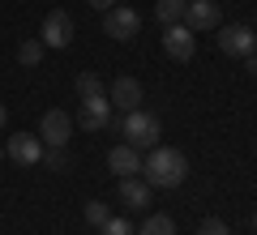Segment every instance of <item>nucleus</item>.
Returning a JSON list of instances; mask_svg holds the SVG:
<instances>
[{
	"instance_id": "1",
	"label": "nucleus",
	"mask_w": 257,
	"mask_h": 235,
	"mask_svg": "<svg viewBox=\"0 0 257 235\" xmlns=\"http://www.w3.org/2000/svg\"><path fill=\"white\" fill-rule=\"evenodd\" d=\"M142 175H146L150 188H180L184 175H189V158L172 145H155L142 163Z\"/></svg>"
},
{
	"instance_id": "2",
	"label": "nucleus",
	"mask_w": 257,
	"mask_h": 235,
	"mask_svg": "<svg viewBox=\"0 0 257 235\" xmlns=\"http://www.w3.org/2000/svg\"><path fill=\"white\" fill-rule=\"evenodd\" d=\"M120 133H124V141L133 145V150H155L159 145V116H150V111H124V120H120Z\"/></svg>"
},
{
	"instance_id": "3",
	"label": "nucleus",
	"mask_w": 257,
	"mask_h": 235,
	"mask_svg": "<svg viewBox=\"0 0 257 235\" xmlns=\"http://www.w3.org/2000/svg\"><path fill=\"white\" fill-rule=\"evenodd\" d=\"M107 124H111V99H107V94H94V99L77 103V128H86V133H103Z\"/></svg>"
},
{
	"instance_id": "4",
	"label": "nucleus",
	"mask_w": 257,
	"mask_h": 235,
	"mask_svg": "<svg viewBox=\"0 0 257 235\" xmlns=\"http://www.w3.org/2000/svg\"><path fill=\"white\" fill-rule=\"evenodd\" d=\"M73 35H77V26H73V18H69V13L64 9H52L43 18V47H56V52H60V47H69L73 43Z\"/></svg>"
},
{
	"instance_id": "5",
	"label": "nucleus",
	"mask_w": 257,
	"mask_h": 235,
	"mask_svg": "<svg viewBox=\"0 0 257 235\" xmlns=\"http://www.w3.org/2000/svg\"><path fill=\"white\" fill-rule=\"evenodd\" d=\"M103 30H107L111 39H120V43H124V39H133V35L142 30V13L128 9V5H116V9L103 13Z\"/></svg>"
},
{
	"instance_id": "6",
	"label": "nucleus",
	"mask_w": 257,
	"mask_h": 235,
	"mask_svg": "<svg viewBox=\"0 0 257 235\" xmlns=\"http://www.w3.org/2000/svg\"><path fill=\"white\" fill-rule=\"evenodd\" d=\"M39 137H43V145H69V137H73V116L60 107L43 111V120H39Z\"/></svg>"
},
{
	"instance_id": "7",
	"label": "nucleus",
	"mask_w": 257,
	"mask_h": 235,
	"mask_svg": "<svg viewBox=\"0 0 257 235\" xmlns=\"http://www.w3.org/2000/svg\"><path fill=\"white\" fill-rule=\"evenodd\" d=\"M163 52L172 56V60H193V52H197V39H193V30L184 26V22H172V26H163Z\"/></svg>"
},
{
	"instance_id": "8",
	"label": "nucleus",
	"mask_w": 257,
	"mask_h": 235,
	"mask_svg": "<svg viewBox=\"0 0 257 235\" xmlns=\"http://www.w3.org/2000/svg\"><path fill=\"white\" fill-rule=\"evenodd\" d=\"M184 26L197 35V30H214V26H223V18H219V5L214 0H189L184 5Z\"/></svg>"
},
{
	"instance_id": "9",
	"label": "nucleus",
	"mask_w": 257,
	"mask_h": 235,
	"mask_svg": "<svg viewBox=\"0 0 257 235\" xmlns=\"http://www.w3.org/2000/svg\"><path fill=\"white\" fill-rule=\"evenodd\" d=\"M219 47L227 56H253V47H257V30H248V26H219Z\"/></svg>"
},
{
	"instance_id": "10",
	"label": "nucleus",
	"mask_w": 257,
	"mask_h": 235,
	"mask_svg": "<svg viewBox=\"0 0 257 235\" xmlns=\"http://www.w3.org/2000/svg\"><path fill=\"white\" fill-rule=\"evenodd\" d=\"M5 154H9L13 163H22V167H35V163H43V141H39L35 133H13Z\"/></svg>"
},
{
	"instance_id": "11",
	"label": "nucleus",
	"mask_w": 257,
	"mask_h": 235,
	"mask_svg": "<svg viewBox=\"0 0 257 235\" xmlns=\"http://www.w3.org/2000/svg\"><path fill=\"white\" fill-rule=\"evenodd\" d=\"M107 99H111V107H120V111H138L142 107V82L138 77H116L111 90H107Z\"/></svg>"
},
{
	"instance_id": "12",
	"label": "nucleus",
	"mask_w": 257,
	"mask_h": 235,
	"mask_svg": "<svg viewBox=\"0 0 257 235\" xmlns=\"http://www.w3.org/2000/svg\"><path fill=\"white\" fill-rule=\"evenodd\" d=\"M107 167L124 180V175H138L142 171V150H133L128 141H120V145H111V154H107Z\"/></svg>"
},
{
	"instance_id": "13",
	"label": "nucleus",
	"mask_w": 257,
	"mask_h": 235,
	"mask_svg": "<svg viewBox=\"0 0 257 235\" xmlns=\"http://www.w3.org/2000/svg\"><path fill=\"white\" fill-rule=\"evenodd\" d=\"M150 184L146 180H138V175H124V180H120V201H124L128 209H146L150 205Z\"/></svg>"
},
{
	"instance_id": "14",
	"label": "nucleus",
	"mask_w": 257,
	"mask_h": 235,
	"mask_svg": "<svg viewBox=\"0 0 257 235\" xmlns=\"http://www.w3.org/2000/svg\"><path fill=\"white\" fill-rule=\"evenodd\" d=\"M73 90H77V99H94V94H107V86H103L99 73H77Z\"/></svg>"
},
{
	"instance_id": "15",
	"label": "nucleus",
	"mask_w": 257,
	"mask_h": 235,
	"mask_svg": "<svg viewBox=\"0 0 257 235\" xmlns=\"http://www.w3.org/2000/svg\"><path fill=\"white\" fill-rule=\"evenodd\" d=\"M133 235H176V222L167 214H146V222H142Z\"/></svg>"
},
{
	"instance_id": "16",
	"label": "nucleus",
	"mask_w": 257,
	"mask_h": 235,
	"mask_svg": "<svg viewBox=\"0 0 257 235\" xmlns=\"http://www.w3.org/2000/svg\"><path fill=\"white\" fill-rule=\"evenodd\" d=\"M184 5H189V0H159V5H155V18L163 22V26H172V22L184 18Z\"/></svg>"
},
{
	"instance_id": "17",
	"label": "nucleus",
	"mask_w": 257,
	"mask_h": 235,
	"mask_svg": "<svg viewBox=\"0 0 257 235\" xmlns=\"http://www.w3.org/2000/svg\"><path fill=\"white\" fill-rule=\"evenodd\" d=\"M18 60L26 64V69H30V64H39V60H43V39H26V43L18 47Z\"/></svg>"
},
{
	"instance_id": "18",
	"label": "nucleus",
	"mask_w": 257,
	"mask_h": 235,
	"mask_svg": "<svg viewBox=\"0 0 257 235\" xmlns=\"http://www.w3.org/2000/svg\"><path fill=\"white\" fill-rule=\"evenodd\" d=\"M43 167H47V171H64V167H69L64 145H47V150H43Z\"/></svg>"
},
{
	"instance_id": "19",
	"label": "nucleus",
	"mask_w": 257,
	"mask_h": 235,
	"mask_svg": "<svg viewBox=\"0 0 257 235\" xmlns=\"http://www.w3.org/2000/svg\"><path fill=\"white\" fill-rule=\"evenodd\" d=\"M107 218H111V209L103 205V201H86V222H90V226H103Z\"/></svg>"
},
{
	"instance_id": "20",
	"label": "nucleus",
	"mask_w": 257,
	"mask_h": 235,
	"mask_svg": "<svg viewBox=\"0 0 257 235\" xmlns=\"http://www.w3.org/2000/svg\"><path fill=\"white\" fill-rule=\"evenodd\" d=\"M99 235H133V226H128L124 218H107V222L99 226Z\"/></svg>"
},
{
	"instance_id": "21",
	"label": "nucleus",
	"mask_w": 257,
	"mask_h": 235,
	"mask_svg": "<svg viewBox=\"0 0 257 235\" xmlns=\"http://www.w3.org/2000/svg\"><path fill=\"white\" fill-rule=\"evenodd\" d=\"M197 235H231V231H227V222H223V218H202Z\"/></svg>"
},
{
	"instance_id": "22",
	"label": "nucleus",
	"mask_w": 257,
	"mask_h": 235,
	"mask_svg": "<svg viewBox=\"0 0 257 235\" xmlns=\"http://www.w3.org/2000/svg\"><path fill=\"white\" fill-rule=\"evenodd\" d=\"M90 9H99V13H107V9H116V0H90Z\"/></svg>"
},
{
	"instance_id": "23",
	"label": "nucleus",
	"mask_w": 257,
	"mask_h": 235,
	"mask_svg": "<svg viewBox=\"0 0 257 235\" xmlns=\"http://www.w3.org/2000/svg\"><path fill=\"white\" fill-rule=\"evenodd\" d=\"M244 60H248V69L257 73V47H253V56H244Z\"/></svg>"
},
{
	"instance_id": "24",
	"label": "nucleus",
	"mask_w": 257,
	"mask_h": 235,
	"mask_svg": "<svg viewBox=\"0 0 257 235\" xmlns=\"http://www.w3.org/2000/svg\"><path fill=\"white\" fill-rule=\"evenodd\" d=\"M5 124H9V111H5V103H0V128H5Z\"/></svg>"
},
{
	"instance_id": "25",
	"label": "nucleus",
	"mask_w": 257,
	"mask_h": 235,
	"mask_svg": "<svg viewBox=\"0 0 257 235\" xmlns=\"http://www.w3.org/2000/svg\"><path fill=\"white\" fill-rule=\"evenodd\" d=\"M0 163H5V145H0Z\"/></svg>"
},
{
	"instance_id": "26",
	"label": "nucleus",
	"mask_w": 257,
	"mask_h": 235,
	"mask_svg": "<svg viewBox=\"0 0 257 235\" xmlns=\"http://www.w3.org/2000/svg\"><path fill=\"white\" fill-rule=\"evenodd\" d=\"M253 226H257V209H253Z\"/></svg>"
}]
</instances>
